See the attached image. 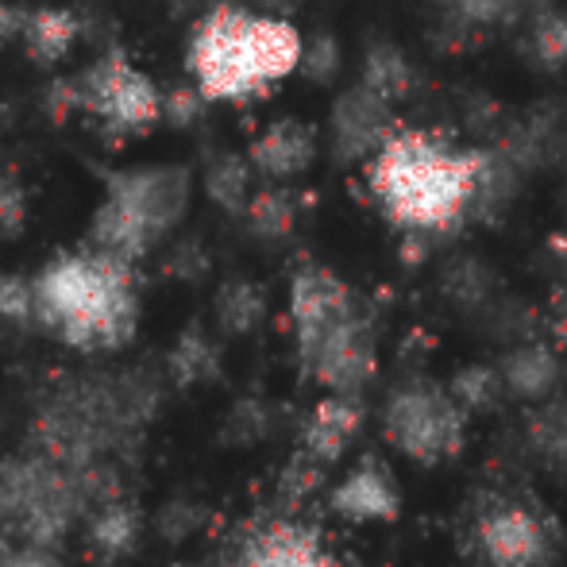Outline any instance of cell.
Wrapping results in <instances>:
<instances>
[{"mask_svg": "<svg viewBox=\"0 0 567 567\" xmlns=\"http://www.w3.org/2000/svg\"><path fill=\"white\" fill-rule=\"evenodd\" d=\"M35 321L78 351H116L135 337L132 262L109 251L62 255L35 278Z\"/></svg>", "mask_w": 567, "mask_h": 567, "instance_id": "6da1fadb", "label": "cell"}, {"mask_svg": "<svg viewBox=\"0 0 567 567\" xmlns=\"http://www.w3.org/2000/svg\"><path fill=\"white\" fill-rule=\"evenodd\" d=\"M371 189L402 228H449L475 205L478 155L425 132H398L371 155Z\"/></svg>", "mask_w": 567, "mask_h": 567, "instance_id": "7a4b0ae2", "label": "cell"}, {"mask_svg": "<svg viewBox=\"0 0 567 567\" xmlns=\"http://www.w3.org/2000/svg\"><path fill=\"white\" fill-rule=\"evenodd\" d=\"M251 23L255 16L239 12V8H217L202 20L194 47H189V66H194L205 97L244 101L267 90V78L255 59Z\"/></svg>", "mask_w": 567, "mask_h": 567, "instance_id": "3957f363", "label": "cell"}, {"mask_svg": "<svg viewBox=\"0 0 567 567\" xmlns=\"http://www.w3.org/2000/svg\"><path fill=\"white\" fill-rule=\"evenodd\" d=\"M386 436L410 460L436 463L452 455L463 441V413L455 398L433 386L398 390L386 405Z\"/></svg>", "mask_w": 567, "mask_h": 567, "instance_id": "277c9868", "label": "cell"}, {"mask_svg": "<svg viewBox=\"0 0 567 567\" xmlns=\"http://www.w3.org/2000/svg\"><path fill=\"white\" fill-rule=\"evenodd\" d=\"M78 90H82V109L97 113L109 127H120V132H140V127L155 124V120L163 116V97H158V90L140 70L127 66V59L120 51L105 54V59L78 82Z\"/></svg>", "mask_w": 567, "mask_h": 567, "instance_id": "5b68a950", "label": "cell"}, {"mask_svg": "<svg viewBox=\"0 0 567 567\" xmlns=\"http://www.w3.org/2000/svg\"><path fill=\"white\" fill-rule=\"evenodd\" d=\"M109 202L127 209L151 236H163L186 213L189 174L178 166H151V171H124L109 178Z\"/></svg>", "mask_w": 567, "mask_h": 567, "instance_id": "8992f818", "label": "cell"}, {"mask_svg": "<svg viewBox=\"0 0 567 567\" xmlns=\"http://www.w3.org/2000/svg\"><path fill=\"white\" fill-rule=\"evenodd\" d=\"M298 351L306 359L309 374L321 379L329 390H337V394H351L355 386H363L374 367L371 332H367L363 317L355 309L343 313L337 324H329L317 340L301 343Z\"/></svg>", "mask_w": 567, "mask_h": 567, "instance_id": "52a82bcc", "label": "cell"}, {"mask_svg": "<svg viewBox=\"0 0 567 567\" xmlns=\"http://www.w3.org/2000/svg\"><path fill=\"white\" fill-rule=\"evenodd\" d=\"M478 548L491 567H540L553 545L529 509L502 506L478 522Z\"/></svg>", "mask_w": 567, "mask_h": 567, "instance_id": "ba28073f", "label": "cell"}, {"mask_svg": "<svg viewBox=\"0 0 567 567\" xmlns=\"http://www.w3.org/2000/svg\"><path fill=\"white\" fill-rule=\"evenodd\" d=\"M386 105L390 101L367 90L363 82L337 101V109H332V147H337L343 163L348 158H371L390 140Z\"/></svg>", "mask_w": 567, "mask_h": 567, "instance_id": "9c48e42d", "label": "cell"}, {"mask_svg": "<svg viewBox=\"0 0 567 567\" xmlns=\"http://www.w3.org/2000/svg\"><path fill=\"white\" fill-rule=\"evenodd\" d=\"M351 293L337 275L321 267H306L293 275L290 286V317L298 329V348L321 337L329 324H337L343 313H351Z\"/></svg>", "mask_w": 567, "mask_h": 567, "instance_id": "30bf717a", "label": "cell"}, {"mask_svg": "<svg viewBox=\"0 0 567 567\" xmlns=\"http://www.w3.org/2000/svg\"><path fill=\"white\" fill-rule=\"evenodd\" d=\"M332 509L351 522H390L398 514V486L386 467L363 463L332 491Z\"/></svg>", "mask_w": 567, "mask_h": 567, "instance_id": "8fae6325", "label": "cell"}, {"mask_svg": "<svg viewBox=\"0 0 567 567\" xmlns=\"http://www.w3.org/2000/svg\"><path fill=\"white\" fill-rule=\"evenodd\" d=\"M313 132L306 124H298V120H282V124H270L255 140L251 163L255 171L270 174V178H290V174H301L313 163Z\"/></svg>", "mask_w": 567, "mask_h": 567, "instance_id": "7c38bea8", "label": "cell"}, {"mask_svg": "<svg viewBox=\"0 0 567 567\" xmlns=\"http://www.w3.org/2000/svg\"><path fill=\"white\" fill-rule=\"evenodd\" d=\"M355 429H359V405L351 402L348 394L329 398V402L317 405L313 417H309L306 452L313 455L317 463H332L351 444Z\"/></svg>", "mask_w": 567, "mask_h": 567, "instance_id": "4fadbf2b", "label": "cell"}, {"mask_svg": "<svg viewBox=\"0 0 567 567\" xmlns=\"http://www.w3.org/2000/svg\"><path fill=\"white\" fill-rule=\"evenodd\" d=\"M20 39L35 62H59L74 47L78 20L74 12H62V8H39V12H28Z\"/></svg>", "mask_w": 567, "mask_h": 567, "instance_id": "5bb4252c", "label": "cell"}, {"mask_svg": "<svg viewBox=\"0 0 567 567\" xmlns=\"http://www.w3.org/2000/svg\"><path fill=\"white\" fill-rule=\"evenodd\" d=\"M560 379V363L553 359V351L540 348V343H529V348H517L514 355L502 367V382H506L514 394L522 398H545L548 390Z\"/></svg>", "mask_w": 567, "mask_h": 567, "instance_id": "9a60e30c", "label": "cell"}, {"mask_svg": "<svg viewBox=\"0 0 567 567\" xmlns=\"http://www.w3.org/2000/svg\"><path fill=\"white\" fill-rule=\"evenodd\" d=\"M363 85L386 101L405 97L413 85V70H410V62H405V54L390 43L371 47V51H367V62H363Z\"/></svg>", "mask_w": 567, "mask_h": 567, "instance_id": "2e32d148", "label": "cell"}, {"mask_svg": "<svg viewBox=\"0 0 567 567\" xmlns=\"http://www.w3.org/2000/svg\"><path fill=\"white\" fill-rule=\"evenodd\" d=\"M140 529V514L132 506H124V502H113V506H105L93 517V548L105 560H120V556H127L135 548Z\"/></svg>", "mask_w": 567, "mask_h": 567, "instance_id": "e0dca14e", "label": "cell"}, {"mask_svg": "<svg viewBox=\"0 0 567 567\" xmlns=\"http://www.w3.org/2000/svg\"><path fill=\"white\" fill-rule=\"evenodd\" d=\"M205 189L220 209L239 213L247 205V163L236 155H220L205 174Z\"/></svg>", "mask_w": 567, "mask_h": 567, "instance_id": "ac0fdd59", "label": "cell"}, {"mask_svg": "<svg viewBox=\"0 0 567 567\" xmlns=\"http://www.w3.org/2000/svg\"><path fill=\"white\" fill-rule=\"evenodd\" d=\"M217 317L228 332H247L262 317V293L251 282H228L217 298Z\"/></svg>", "mask_w": 567, "mask_h": 567, "instance_id": "d6986e66", "label": "cell"}, {"mask_svg": "<svg viewBox=\"0 0 567 567\" xmlns=\"http://www.w3.org/2000/svg\"><path fill=\"white\" fill-rule=\"evenodd\" d=\"M247 220L259 236H286L293 228V202L282 189H259V194L247 202Z\"/></svg>", "mask_w": 567, "mask_h": 567, "instance_id": "ffe728a7", "label": "cell"}, {"mask_svg": "<svg viewBox=\"0 0 567 567\" xmlns=\"http://www.w3.org/2000/svg\"><path fill=\"white\" fill-rule=\"evenodd\" d=\"M171 367H174V379L202 382L217 371V348H213L202 332H186V337L178 340V348H174Z\"/></svg>", "mask_w": 567, "mask_h": 567, "instance_id": "44dd1931", "label": "cell"}, {"mask_svg": "<svg viewBox=\"0 0 567 567\" xmlns=\"http://www.w3.org/2000/svg\"><path fill=\"white\" fill-rule=\"evenodd\" d=\"M533 54H537L545 66L567 62V16L564 12L540 16V23L533 28Z\"/></svg>", "mask_w": 567, "mask_h": 567, "instance_id": "7402d4cb", "label": "cell"}, {"mask_svg": "<svg viewBox=\"0 0 567 567\" xmlns=\"http://www.w3.org/2000/svg\"><path fill=\"white\" fill-rule=\"evenodd\" d=\"M0 321L4 324L35 321V286L16 275H0Z\"/></svg>", "mask_w": 567, "mask_h": 567, "instance_id": "603a6c76", "label": "cell"}, {"mask_svg": "<svg viewBox=\"0 0 567 567\" xmlns=\"http://www.w3.org/2000/svg\"><path fill=\"white\" fill-rule=\"evenodd\" d=\"M301 70H306V78H313V82H329V78H337V70H340L337 39L317 35L313 43L301 51Z\"/></svg>", "mask_w": 567, "mask_h": 567, "instance_id": "cb8c5ba5", "label": "cell"}, {"mask_svg": "<svg viewBox=\"0 0 567 567\" xmlns=\"http://www.w3.org/2000/svg\"><path fill=\"white\" fill-rule=\"evenodd\" d=\"M494 394H498V374L483 371V367H475V371H463L460 379H455V390H452V398H455V402H463V405H486Z\"/></svg>", "mask_w": 567, "mask_h": 567, "instance_id": "d4e9b609", "label": "cell"}, {"mask_svg": "<svg viewBox=\"0 0 567 567\" xmlns=\"http://www.w3.org/2000/svg\"><path fill=\"white\" fill-rule=\"evenodd\" d=\"M202 97H205L202 90H174L171 97H163V116L178 127L194 124L202 116Z\"/></svg>", "mask_w": 567, "mask_h": 567, "instance_id": "484cf974", "label": "cell"}, {"mask_svg": "<svg viewBox=\"0 0 567 567\" xmlns=\"http://www.w3.org/2000/svg\"><path fill=\"white\" fill-rule=\"evenodd\" d=\"M23 217H28V202H23V189L16 182H0V228L20 231Z\"/></svg>", "mask_w": 567, "mask_h": 567, "instance_id": "4316f807", "label": "cell"}, {"mask_svg": "<svg viewBox=\"0 0 567 567\" xmlns=\"http://www.w3.org/2000/svg\"><path fill=\"white\" fill-rule=\"evenodd\" d=\"M23 23H28V12H20V8L0 4V47H4L8 39L23 35Z\"/></svg>", "mask_w": 567, "mask_h": 567, "instance_id": "83f0119b", "label": "cell"}, {"mask_svg": "<svg viewBox=\"0 0 567 567\" xmlns=\"http://www.w3.org/2000/svg\"><path fill=\"white\" fill-rule=\"evenodd\" d=\"M0 567H51V564H47L43 556L20 553V548H12V545H4V540H0Z\"/></svg>", "mask_w": 567, "mask_h": 567, "instance_id": "f1b7e54d", "label": "cell"}, {"mask_svg": "<svg viewBox=\"0 0 567 567\" xmlns=\"http://www.w3.org/2000/svg\"><path fill=\"white\" fill-rule=\"evenodd\" d=\"M460 4L467 8V16H475V20H498L509 0H460Z\"/></svg>", "mask_w": 567, "mask_h": 567, "instance_id": "f546056e", "label": "cell"}]
</instances>
